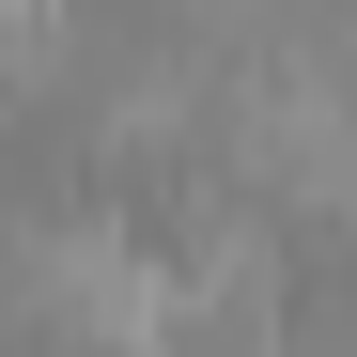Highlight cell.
Returning a JSON list of instances; mask_svg holds the SVG:
<instances>
[{
    "label": "cell",
    "mask_w": 357,
    "mask_h": 357,
    "mask_svg": "<svg viewBox=\"0 0 357 357\" xmlns=\"http://www.w3.org/2000/svg\"><path fill=\"white\" fill-rule=\"evenodd\" d=\"M16 16H63V0H16Z\"/></svg>",
    "instance_id": "7a4b0ae2"
},
{
    "label": "cell",
    "mask_w": 357,
    "mask_h": 357,
    "mask_svg": "<svg viewBox=\"0 0 357 357\" xmlns=\"http://www.w3.org/2000/svg\"><path fill=\"white\" fill-rule=\"evenodd\" d=\"M295 357H357V295H311L295 311Z\"/></svg>",
    "instance_id": "6da1fadb"
}]
</instances>
